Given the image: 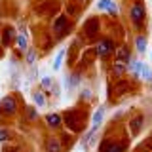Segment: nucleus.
Wrapping results in <instances>:
<instances>
[{
  "instance_id": "nucleus-1",
  "label": "nucleus",
  "mask_w": 152,
  "mask_h": 152,
  "mask_svg": "<svg viewBox=\"0 0 152 152\" xmlns=\"http://www.w3.org/2000/svg\"><path fill=\"white\" fill-rule=\"evenodd\" d=\"M63 118V126L69 129V133H82L86 129V124H88V118H89V112H88V107H80L76 104L72 108H66V110L61 114Z\"/></svg>"
},
{
  "instance_id": "nucleus-2",
  "label": "nucleus",
  "mask_w": 152,
  "mask_h": 152,
  "mask_svg": "<svg viewBox=\"0 0 152 152\" xmlns=\"http://www.w3.org/2000/svg\"><path fill=\"white\" fill-rule=\"evenodd\" d=\"M127 19L137 31V34L146 31V23H148V13H146V6L142 0H131L127 6Z\"/></svg>"
},
{
  "instance_id": "nucleus-3",
  "label": "nucleus",
  "mask_w": 152,
  "mask_h": 152,
  "mask_svg": "<svg viewBox=\"0 0 152 152\" xmlns=\"http://www.w3.org/2000/svg\"><path fill=\"white\" fill-rule=\"evenodd\" d=\"M50 34L51 38H53L55 42L63 40V38H66L69 34H72L74 31V25L72 21H70V17H66L65 13H57V15L51 19V28H50Z\"/></svg>"
},
{
  "instance_id": "nucleus-4",
  "label": "nucleus",
  "mask_w": 152,
  "mask_h": 152,
  "mask_svg": "<svg viewBox=\"0 0 152 152\" xmlns=\"http://www.w3.org/2000/svg\"><path fill=\"white\" fill-rule=\"evenodd\" d=\"M101 28H103V21L99 15H91L88 17L86 21L82 23V31H80V38L86 42H91V44H95V42L101 38Z\"/></svg>"
},
{
  "instance_id": "nucleus-5",
  "label": "nucleus",
  "mask_w": 152,
  "mask_h": 152,
  "mask_svg": "<svg viewBox=\"0 0 152 152\" xmlns=\"http://www.w3.org/2000/svg\"><path fill=\"white\" fill-rule=\"evenodd\" d=\"M131 91H135V82H133V80L120 78V80H114V82L108 86V97H110L112 101L122 99L124 95H129Z\"/></svg>"
},
{
  "instance_id": "nucleus-6",
  "label": "nucleus",
  "mask_w": 152,
  "mask_h": 152,
  "mask_svg": "<svg viewBox=\"0 0 152 152\" xmlns=\"http://www.w3.org/2000/svg\"><path fill=\"white\" fill-rule=\"evenodd\" d=\"M116 48H118V42L114 40L112 36H101L97 42H95L93 50H95L97 59H108L110 55H114Z\"/></svg>"
},
{
  "instance_id": "nucleus-7",
  "label": "nucleus",
  "mask_w": 152,
  "mask_h": 152,
  "mask_svg": "<svg viewBox=\"0 0 152 152\" xmlns=\"http://www.w3.org/2000/svg\"><path fill=\"white\" fill-rule=\"evenodd\" d=\"M59 8H61L59 0H40V2L34 6V15L53 19L57 13H59Z\"/></svg>"
},
{
  "instance_id": "nucleus-8",
  "label": "nucleus",
  "mask_w": 152,
  "mask_h": 152,
  "mask_svg": "<svg viewBox=\"0 0 152 152\" xmlns=\"http://www.w3.org/2000/svg\"><path fill=\"white\" fill-rule=\"evenodd\" d=\"M19 112V99L15 95H4L0 99V116H6V118H12Z\"/></svg>"
},
{
  "instance_id": "nucleus-9",
  "label": "nucleus",
  "mask_w": 152,
  "mask_h": 152,
  "mask_svg": "<svg viewBox=\"0 0 152 152\" xmlns=\"http://www.w3.org/2000/svg\"><path fill=\"white\" fill-rule=\"evenodd\" d=\"M127 150V139H110L104 137L99 142V152H126Z\"/></svg>"
},
{
  "instance_id": "nucleus-10",
  "label": "nucleus",
  "mask_w": 152,
  "mask_h": 152,
  "mask_svg": "<svg viewBox=\"0 0 152 152\" xmlns=\"http://www.w3.org/2000/svg\"><path fill=\"white\" fill-rule=\"evenodd\" d=\"M15 38H17V27L15 25H12V23L2 25V42H0L2 50H10V48H13Z\"/></svg>"
},
{
  "instance_id": "nucleus-11",
  "label": "nucleus",
  "mask_w": 152,
  "mask_h": 152,
  "mask_svg": "<svg viewBox=\"0 0 152 152\" xmlns=\"http://www.w3.org/2000/svg\"><path fill=\"white\" fill-rule=\"evenodd\" d=\"M82 84V72H80L78 69L70 70L69 74L63 78V86H65V91H72V89H76L78 86Z\"/></svg>"
},
{
  "instance_id": "nucleus-12",
  "label": "nucleus",
  "mask_w": 152,
  "mask_h": 152,
  "mask_svg": "<svg viewBox=\"0 0 152 152\" xmlns=\"http://www.w3.org/2000/svg\"><path fill=\"white\" fill-rule=\"evenodd\" d=\"M142 127H145V114H141V112L133 114V116L129 118V122H127L129 135H131V137H137V135L142 131Z\"/></svg>"
},
{
  "instance_id": "nucleus-13",
  "label": "nucleus",
  "mask_w": 152,
  "mask_h": 152,
  "mask_svg": "<svg viewBox=\"0 0 152 152\" xmlns=\"http://www.w3.org/2000/svg\"><path fill=\"white\" fill-rule=\"evenodd\" d=\"M131 48L127 46V44H118L116 48V51H114V59L112 61H118V63H129V59H131Z\"/></svg>"
},
{
  "instance_id": "nucleus-14",
  "label": "nucleus",
  "mask_w": 152,
  "mask_h": 152,
  "mask_svg": "<svg viewBox=\"0 0 152 152\" xmlns=\"http://www.w3.org/2000/svg\"><path fill=\"white\" fill-rule=\"evenodd\" d=\"M133 46H135V51L139 55H145L146 48H148V34H146V32L135 34V38H133Z\"/></svg>"
},
{
  "instance_id": "nucleus-15",
  "label": "nucleus",
  "mask_w": 152,
  "mask_h": 152,
  "mask_svg": "<svg viewBox=\"0 0 152 152\" xmlns=\"http://www.w3.org/2000/svg\"><path fill=\"white\" fill-rule=\"evenodd\" d=\"M13 48H15V51H13L15 57H23L27 53V50H28V36L27 34H17Z\"/></svg>"
},
{
  "instance_id": "nucleus-16",
  "label": "nucleus",
  "mask_w": 152,
  "mask_h": 152,
  "mask_svg": "<svg viewBox=\"0 0 152 152\" xmlns=\"http://www.w3.org/2000/svg\"><path fill=\"white\" fill-rule=\"evenodd\" d=\"M104 114H107V107H104V104H101V107H99L97 110L93 112V116H91V127H89V129L99 131V127H101L103 122H104Z\"/></svg>"
},
{
  "instance_id": "nucleus-17",
  "label": "nucleus",
  "mask_w": 152,
  "mask_h": 152,
  "mask_svg": "<svg viewBox=\"0 0 152 152\" xmlns=\"http://www.w3.org/2000/svg\"><path fill=\"white\" fill-rule=\"evenodd\" d=\"M44 122L50 129H61L63 127V118H61L59 112H50L44 116Z\"/></svg>"
},
{
  "instance_id": "nucleus-18",
  "label": "nucleus",
  "mask_w": 152,
  "mask_h": 152,
  "mask_svg": "<svg viewBox=\"0 0 152 152\" xmlns=\"http://www.w3.org/2000/svg\"><path fill=\"white\" fill-rule=\"evenodd\" d=\"M110 74H112L114 80L126 78V74H127V65H126V63H118V61H112V63H110Z\"/></svg>"
},
{
  "instance_id": "nucleus-19",
  "label": "nucleus",
  "mask_w": 152,
  "mask_h": 152,
  "mask_svg": "<svg viewBox=\"0 0 152 152\" xmlns=\"http://www.w3.org/2000/svg\"><path fill=\"white\" fill-rule=\"evenodd\" d=\"M63 142L59 137H48L46 139V152H63Z\"/></svg>"
},
{
  "instance_id": "nucleus-20",
  "label": "nucleus",
  "mask_w": 152,
  "mask_h": 152,
  "mask_svg": "<svg viewBox=\"0 0 152 152\" xmlns=\"http://www.w3.org/2000/svg\"><path fill=\"white\" fill-rule=\"evenodd\" d=\"M32 103H34L36 108L48 107V95L42 91V89H36V91H32Z\"/></svg>"
},
{
  "instance_id": "nucleus-21",
  "label": "nucleus",
  "mask_w": 152,
  "mask_h": 152,
  "mask_svg": "<svg viewBox=\"0 0 152 152\" xmlns=\"http://www.w3.org/2000/svg\"><path fill=\"white\" fill-rule=\"evenodd\" d=\"M80 10H82V6H80L78 2H74V0H70V2H66V6H65V15L74 19V17L80 15Z\"/></svg>"
},
{
  "instance_id": "nucleus-22",
  "label": "nucleus",
  "mask_w": 152,
  "mask_h": 152,
  "mask_svg": "<svg viewBox=\"0 0 152 152\" xmlns=\"http://www.w3.org/2000/svg\"><path fill=\"white\" fill-rule=\"evenodd\" d=\"M36 59H38V50H36V48H28L27 53L23 55L25 65H27V66H36Z\"/></svg>"
},
{
  "instance_id": "nucleus-23",
  "label": "nucleus",
  "mask_w": 152,
  "mask_h": 152,
  "mask_svg": "<svg viewBox=\"0 0 152 152\" xmlns=\"http://www.w3.org/2000/svg\"><path fill=\"white\" fill-rule=\"evenodd\" d=\"M65 57H66V48H59V51H57V55H55L53 63H51V69H53L55 72L61 69V66H63V61H65Z\"/></svg>"
},
{
  "instance_id": "nucleus-24",
  "label": "nucleus",
  "mask_w": 152,
  "mask_h": 152,
  "mask_svg": "<svg viewBox=\"0 0 152 152\" xmlns=\"http://www.w3.org/2000/svg\"><path fill=\"white\" fill-rule=\"evenodd\" d=\"M53 82H55V80L53 78H51V76H42V78H40V89H42V91H44V93H50V89H51V86H53Z\"/></svg>"
},
{
  "instance_id": "nucleus-25",
  "label": "nucleus",
  "mask_w": 152,
  "mask_h": 152,
  "mask_svg": "<svg viewBox=\"0 0 152 152\" xmlns=\"http://www.w3.org/2000/svg\"><path fill=\"white\" fill-rule=\"evenodd\" d=\"M38 108L32 104V107H25V120H28V122H36L38 120Z\"/></svg>"
},
{
  "instance_id": "nucleus-26",
  "label": "nucleus",
  "mask_w": 152,
  "mask_h": 152,
  "mask_svg": "<svg viewBox=\"0 0 152 152\" xmlns=\"http://www.w3.org/2000/svg\"><path fill=\"white\" fill-rule=\"evenodd\" d=\"M78 99H80V103H89V101L93 99V91H91V88H82V89H80Z\"/></svg>"
},
{
  "instance_id": "nucleus-27",
  "label": "nucleus",
  "mask_w": 152,
  "mask_h": 152,
  "mask_svg": "<svg viewBox=\"0 0 152 152\" xmlns=\"http://www.w3.org/2000/svg\"><path fill=\"white\" fill-rule=\"evenodd\" d=\"M141 80H145V82L152 80V69L146 63H142V66H141Z\"/></svg>"
},
{
  "instance_id": "nucleus-28",
  "label": "nucleus",
  "mask_w": 152,
  "mask_h": 152,
  "mask_svg": "<svg viewBox=\"0 0 152 152\" xmlns=\"http://www.w3.org/2000/svg\"><path fill=\"white\" fill-rule=\"evenodd\" d=\"M114 2H116V0H99V2H97V10H99V12H103V13H107L108 10L112 8Z\"/></svg>"
},
{
  "instance_id": "nucleus-29",
  "label": "nucleus",
  "mask_w": 152,
  "mask_h": 152,
  "mask_svg": "<svg viewBox=\"0 0 152 152\" xmlns=\"http://www.w3.org/2000/svg\"><path fill=\"white\" fill-rule=\"evenodd\" d=\"M10 137H12V133H10V129H6V127H0V142H8Z\"/></svg>"
},
{
  "instance_id": "nucleus-30",
  "label": "nucleus",
  "mask_w": 152,
  "mask_h": 152,
  "mask_svg": "<svg viewBox=\"0 0 152 152\" xmlns=\"http://www.w3.org/2000/svg\"><path fill=\"white\" fill-rule=\"evenodd\" d=\"M50 95L51 97H61V86L57 84V82H53V86H51V89H50Z\"/></svg>"
},
{
  "instance_id": "nucleus-31",
  "label": "nucleus",
  "mask_w": 152,
  "mask_h": 152,
  "mask_svg": "<svg viewBox=\"0 0 152 152\" xmlns=\"http://www.w3.org/2000/svg\"><path fill=\"white\" fill-rule=\"evenodd\" d=\"M89 2H91V0H82V4H84V6H88Z\"/></svg>"
},
{
  "instance_id": "nucleus-32",
  "label": "nucleus",
  "mask_w": 152,
  "mask_h": 152,
  "mask_svg": "<svg viewBox=\"0 0 152 152\" xmlns=\"http://www.w3.org/2000/svg\"><path fill=\"white\" fill-rule=\"evenodd\" d=\"M0 42H2V25H0ZM2 48V46H0Z\"/></svg>"
},
{
  "instance_id": "nucleus-33",
  "label": "nucleus",
  "mask_w": 152,
  "mask_h": 152,
  "mask_svg": "<svg viewBox=\"0 0 152 152\" xmlns=\"http://www.w3.org/2000/svg\"><path fill=\"white\" fill-rule=\"evenodd\" d=\"M150 57H152V51H150Z\"/></svg>"
},
{
  "instance_id": "nucleus-34",
  "label": "nucleus",
  "mask_w": 152,
  "mask_h": 152,
  "mask_svg": "<svg viewBox=\"0 0 152 152\" xmlns=\"http://www.w3.org/2000/svg\"><path fill=\"white\" fill-rule=\"evenodd\" d=\"M150 82H152V80H150Z\"/></svg>"
}]
</instances>
